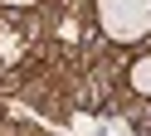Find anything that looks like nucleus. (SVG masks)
I'll list each match as a JSON object with an SVG mask.
<instances>
[{"label": "nucleus", "instance_id": "obj_1", "mask_svg": "<svg viewBox=\"0 0 151 136\" xmlns=\"http://www.w3.org/2000/svg\"><path fill=\"white\" fill-rule=\"evenodd\" d=\"M98 19L112 39H146L151 34V0H98Z\"/></svg>", "mask_w": 151, "mask_h": 136}, {"label": "nucleus", "instance_id": "obj_2", "mask_svg": "<svg viewBox=\"0 0 151 136\" xmlns=\"http://www.w3.org/2000/svg\"><path fill=\"white\" fill-rule=\"evenodd\" d=\"M132 87H137V92H146V97H151V58H141V63L132 68Z\"/></svg>", "mask_w": 151, "mask_h": 136}, {"label": "nucleus", "instance_id": "obj_3", "mask_svg": "<svg viewBox=\"0 0 151 136\" xmlns=\"http://www.w3.org/2000/svg\"><path fill=\"white\" fill-rule=\"evenodd\" d=\"M5 5H34V0H5Z\"/></svg>", "mask_w": 151, "mask_h": 136}]
</instances>
